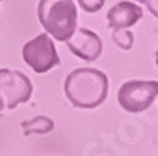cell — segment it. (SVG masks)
I'll return each instance as SVG.
<instances>
[{
    "label": "cell",
    "mask_w": 158,
    "mask_h": 156,
    "mask_svg": "<svg viewBox=\"0 0 158 156\" xmlns=\"http://www.w3.org/2000/svg\"><path fill=\"white\" fill-rule=\"evenodd\" d=\"M110 80L96 68H77L64 80L66 99L78 109H96L106 101Z\"/></svg>",
    "instance_id": "obj_1"
},
{
    "label": "cell",
    "mask_w": 158,
    "mask_h": 156,
    "mask_svg": "<svg viewBox=\"0 0 158 156\" xmlns=\"http://www.w3.org/2000/svg\"><path fill=\"white\" fill-rule=\"evenodd\" d=\"M38 21L52 40L66 42L77 30V5L73 0H40Z\"/></svg>",
    "instance_id": "obj_2"
},
{
    "label": "cell",
    "mask_w": 158,
    "mask_h": 156,
    "mask_svg": "<svg viewBox=\"0 0 158 156\" xmlns=\"http://www.w3.org/2000/svg\"><path fill=\"white\" fill-rule=\"evenodd\" d=\"M156 80H129L118 88V104L127 113H143L156 101Z\"/></svg>",
    "instance_id": "obj_3"
},
{
    "label": "cell",
    "mask_w": 158,
    "mask_h": 156,
    "mask_svg": "<svg viewBox=\"0 0 158 156\" xmlns=\"http://www.w3.org/2000/svg\"><path fill=\"white\" fill-rule=\"evenodd\" d=\"M33 94L31 80L18 69H0V111L16 109L19 104L30 101Z\"/></svg>",
    "instance_id": "obj_4"
},
{
    "label": "cell",
    "mask_w": 158,
    "mask_h": 156,
    "mask_svg": "<svg viewBox=\"0 0 158 156\" xmlns=\"http://www.w3.org/2000/svg\"><path fill=\"white\" fill-rule=\"evenodd\" d=\"M23 59L35 73L42 75L59 64L56 45L47 33H40L23 45Z\"/></svg>",
    "instance_id": "obj_5"
},
{
    "label": "cell",
    "mask_w": 158,
    "mask_h": 156,
    "mask_svg": "<svg viewBox=\"0 0 158 156\" xmlns=\"http://www.w3.org/2000/svg\"><path fill=\"white\" fill-rule=\"evenodd\" d=\"M66 45H68L70 52H73V55H77L82 61H87V63L99 59L102 52V42L99 35L87 28H77L73 35L66 40Z\"/></svg>",
    "instance_id": "obj_6"
},
{
    "label": "cell",
    "mask_w": 158,
    "mask_h": 156,
    "mask_svg": "<svg viewBox=\"0 0 158 156\" xmlns=\"http://www.w3.org/2000/svg\"><path fill=\"white\" fill-rule=\"evenodd\" d=\"M143 18V9L135 2L122 0L116 2L111 9L108 10V26L111 30H125L137 24V21Z\"/></svg>",
    "instance_id": "obj_7"
},
{
    "label": "cell",
    "mask_w": 158,
    "mask_h": 156,
    "mask_svg": "<svg viewBox=\"0 0 158 156\" xmlns=\"http://www.w3.org/2000/svg\"><path fill=\"white\" fill-rule=\"evenodd\" d=\"M21 129L24 130L26 135H33V133L35 135H45L51 130H54V121L49 116H35L28 121H23Z\"/></svg>",
    "instance_id": "obj_8"
},
{
    "label": "cell",
    "mask_w": 158,
    "mask_h": 156,
    "mask_svg": "<svg viewBox=\"0 0 158 156\" xmlns=\"http://www.w3.org/2000/svg\"><path fill=\"white\" fill-rule=\"evenodd\" d=\"M113 42L122 51H130L134 45V35L129 28L125 30H113Z\"/></svg>",
    "instance_id": "obj_9"
},
{
    "label": "cell",
    "mask_w": 158,
    "mask_h": 156,
    "mask_svg": "<svg viewBox=\"0 0 158 156\" xmlns=\"http://www.w3.org/2000/svg\"><path fill=\"white\" fill-rule=\"evenodd\" d=\"M106 0H78V5L82 7L84 12H98L99 9H102V5H104Z\"/></svg>",
    "instance_id": "obj_10"
},
{
    "label": "cell",
    "mask_w": 158,
    "mask_h": 156,
    "mask_svg": "<svg viewBox=\"0 0 158 156\" xmlns=\"http://www.w3.org/2000/svg\"><path fill=\"white\" fill-rule=\"evenodd\" d=\"M143 4H146V7H148L151 12H153V16H158V7H156V0H141Z\"/></svg>",
    "instance_id": "obj_11"
},
{
    "label": "cell",
    "mask_w": 158,
    "mask_h": 156,
    "mask_svg": "<svg viewBox=\"0 0 158 156\" xmlns=\"http://www.w3.org/2000/svg\"><path fill=\"white\" fill-rule=\"evenodd\" d=\"M0 116H2V111H0Z\"/></svg>",
    "instance_id": "obj_12"
},
{
    "label": "cell",
    "mask_w": 158,
    "mask_h": 156,
    "mask_svg": "<svg viewBox=\"0 0 158 156\" xmlns=\"http://www.w3.org/2000/svg\"><path fill=\"white\" fill-rule=\"evenodd\" d=\"M0 4H2V0H0Z\"/></svg>",
    "instance_id": "obj_13"
}]
</instances>
